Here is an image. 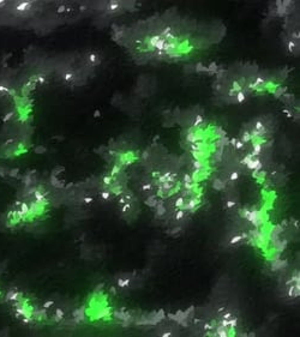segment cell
I'll return each mask as SVG.
<instances>
[{
  "mask_svg": "<svg viewBox=\"0 0 300 337\" xmlns=\"http://www.w3.org/2000/svg\"><path fill=\"white\" fill-rule=\"evenodd\" d=\"M298 295H299V286H298V283H295L294 286H292L288 289V296H291V298H297Z\"/></svg>",
  "mask_w": 300,
  "mask_h": 337,
  "instance_id": "obj_1",
  "label": "cell"
},
{
  "mask_svg": "<svg viewBox=\"0 0 300 337\" xmlns=\"http://www.w3.org/2000/svg\"><path fill=\"white\" fill-rule=\"evenodd\" d=\"M199 204V199H190V200L187 202V205L186 208L187 209H193V208H196V205Z\"/></svg>",
  "mask_w": 300,
  "mask_h": 337,
  "instance_id": "obj_2",
  "label": "cell"
},
{
  "mask_svg": "<svg viewBox=\"0 0 300 337\" xmlns=\"http://www.w3.org/2000/svg\"><path fill=\"white\" fill-rule=\"evenodd\" d=\"M235 98H237L238 102H244V101L246 100V95H245V92L244 91H239V92H237V95H235Z\"/></svg>",
  "mask_w": 300,
  "mask_h": 337,
  "instance_id": "obj_3",
  "label": "cell"
},
{
  "mask_svg": "<svg viewBox=\"0 0 300 337\" xmlns=\"http://www.w3.org/2000/svg\"><path fill=\"white\" fill-rule=\"evenodd\" d=\"M261 151H262V145L259 144V143H256L255 144V151L252 152V156H257V155H259L261 154Z\"/></svg>",
  "mask_w": 300,
  "mask_h": 337,
  "instance_id": "obj_4",
  "label": "cell"
},
{
  "mask_svg": "<svg viewBox=\"0 0 300 337\" xmlns=\"http://www.w3.org/2000/svg\"><path fill=\"white\" fill-rule=\"evenodd\" d=\"M187 140L191 143H195L196 140H198V137H197L196 133H189L187 134Z\"/></svg>",
  "mask_w": 300,
  "mask_h": 337,
  "instance_id": "obj_5",
  "label": "cell"
},
{
  "mask_svg": "<svg viewBox=\"0 0 300 337\" xmlns=\"http://www.w3.org/2000/svg\"><path fill=\"white\" fill-rule=\"evenodd\" d=\"M243 235H237V237H234L233 239H231V241H229V244L231 245H234V244H237V243H239V241H241L243 240Z\"/></svg>",
  "mask_w": 300,
  "mask_h": 337,
  "instance_id": "obj_6",
  "label": "cell"
},
{
  "mask_svg": "<svg viewBox=\"0 0 300 337\" xmlns=\"http://www.w3.org/2000/svg\"><path fill=\"white\" fill-rule=\"evenodd\" d=\"M250 139H251V134H250V132H245L244 133V136H243V138L240 139L241 142H244V143H246V142H249Z\"/></svg>",
  "mask_w": 300,
  "mask_h": 337,
  "instance_id": "obj_7",
  "label": "cell"
},
{
  "mask_svg": "<svg viewBox=\"0 0 300 337\" xmlns=\"http://www.w3.org/2000/svg\"><path fill=\"white\" fill-rule=\"evenodd\" d=\"M297 47V44H295V42L294 41H289L288 42V49H289V52H294V48Z\"/></svg>",
  "mask_w": 300,
  "mask_h": 337,
  "instance_id": "obj_8",
  "label": "cell"
},
{
  "mask_svg": "<svg viewBox=\"0 0 300 337\" xmlns=\"http://www.w3.org/2000/svg\"><path fill=\"white\" fill-rule=\"evenodd\" d=\"M146 204L149 205V206H151V208H154L155 205H156V203H155V199H154V197H150V198L148 199V200L145 202Z\"/></svg>",
  "mask_w": 300,
  "mask_h": 337,
  "instance_id": "obj_9",
  "label": "cell"
},
{
  "mask_svg": "<svg viewBox=\"0 0 300 337\" xmlns=\"http://www.w3.org/2000/svg\"><path fill=\"white\" fill-rule=\"evenodd\" d=\"M229 179L231 180H237V179H239V174L237 173V172H234V173H231V175H229Z\"/></svg>",
  "mask_w": 300,
  "mask_h": 337,
  "instance_id": "obj_10",
  "label": "cell"
},
{
  "mask_svg": "<svg viewBox=\"0 0 300 337\" xmlns=\"http://www.w3.org/2000/svg\"><path fill=\"white\" fill-rule=\"evenodd\" d=\"M175 205L178 208H183V206H184V199H183V198H178V200H177Z\"/></svg>",
  "mask_w": 300,
  "mask_h": 337,
  "instance_id": "obj_11",
  "label": "cell"
},
{
  "mask_svg": "<svg viewBox=\"0 0 300 337\" xmlns=\"http://www.w3.org/2000/svg\"><path fill=\"white\" fill-rule=\"evenodd\" d=\"M164 211H166V210H164V208L162 206V205H158V206H157V214H158V215H163Z\"/></svg>",
  "mask_w": 300,
  "mask_h": 337,
  "instance_id": "obj_12",
  "label": "cell"
},
{
  "mask_svg": "<svg viewBox=\"0 0 300 337\" xmlns=\"http://www.w3.org/2000/svg\"><path fill=\"white\" fill-rule=\"evenodd\" d=\"M243 146H244V142H241V140H237V143H235V148L241 149Z\"/></svg>",
  "mask_w": 300,
  "mask_h": 337,
  "instance_id": "obj_13",
  "label": "cell"
},
{
  "mask_svg": "<svg viewBox=\"0 0 300 337\" xmlns=\"http://www.w3.org/2000/svg\"><path fill=\"white\" fill-rule=\"evenodd\" d=\"M151 184H145V185H143V190L144 191H150L151 190Z\"/></svg>",
  "mask_w": 300,
  "mask_h": 337,
  "instance_id": "obj_14",
  "label": "cell"
},
{
  "mask_svg": "<svg viewBox=\"0 0 300 337\" xmlns=\"http://www.w3.org/2000/svg\"><path fill=\"white\" fill-rule=\"evenodd\" d=\"M209 70H210L211 72H215L217 70V66H216V64H211L210 66H209Z\"/></svg>",
  "mask_w": 300,
  "mask_h": 337,
  "instance_id": "obj_15",
  "label": "cell"
},
{
  "mask_svg": "<svg viewBox=\"0 0 300 337\" xmlns=\"http://www.w3.org/2000/svg\"><path fill=\"white\" fill-rule=\"evenodd\" d=\"M183 216H184V211H183V210H180V211H179L178 214H177L175 218H177V220H179V218H181V217H183Z\"/></svg>",
  "mask_w": 300,
  "mask_h": 337,
  "instance_id": "obj_16",
  "label": "cell"
},
{
  "mask_svg": "<svg viewBox=\"0 0 300 337\" xmlns=\"http://www.w3.org/2000/svg\"><path fill=\"white\" fill-rule=\"evenodd\" d=\"M227 206H228V208L234 206V203H233V202H228V203H227Z\"/></svg>",
  "mask_w": 300,
  "mask_h": 337,
  "instance_id": "obj_17",
  "label": "cell"
},
{
  "mask_svg": "<svg viewBox=\"0 0 300 337\" xmlns=\"http://www.w3.org/2000/svg\"><path fill=\"white\" fill-rule=\"evenodd\" d=\"M293 37H294V39H299V34L294 33V34H293Z\"/></svg>",
  "mask_w": 300,
  "mask_h": 337,
  "instance_id": "obj_18",
  "label": "cell"
}]
</instances>
